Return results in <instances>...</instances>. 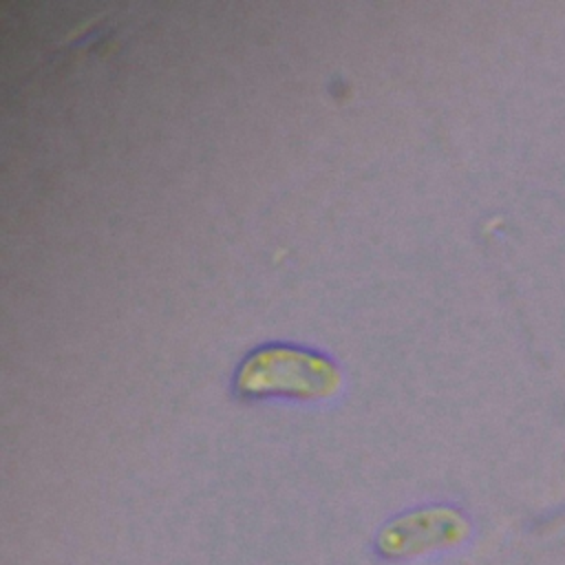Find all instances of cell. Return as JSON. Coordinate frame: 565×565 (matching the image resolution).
Returning <instances> with one entry per match:
<instances>
[{
    "instance_id": "7a4b0ae2",
    "label": "cell",
    "mask_w": 565,
    "mask_h": 565,
    "mask_svg": "<svg viewBox=\"0 0 565 565\" xmlns=\"http://www.w3.org/2000/svg\"><path fill=\"white\" fill-rule=\"evenodd\" d=\"M468 534L466 519L446 505L417 508L397 514L375 536L380 556L399 561L459 543Z\"/></svg>"
},
{
    "instance_id": "6da1fadb",
    "label": "cell",
    "mask_w": 565,
    "mask_h": 565,
    "mask_svg": "<svg viewBox=\"0 0 565 565\" xmlns=\"http://www.w3.org/2000/svg\"><path fill=\"white\" fill-rule=\"evenodd\" d=\"M340 384L342 375L335 362L294 344H267L252 351L234 375V388L243 397L324 399L335 395Z\"/></svg>"
}]
</instances>
